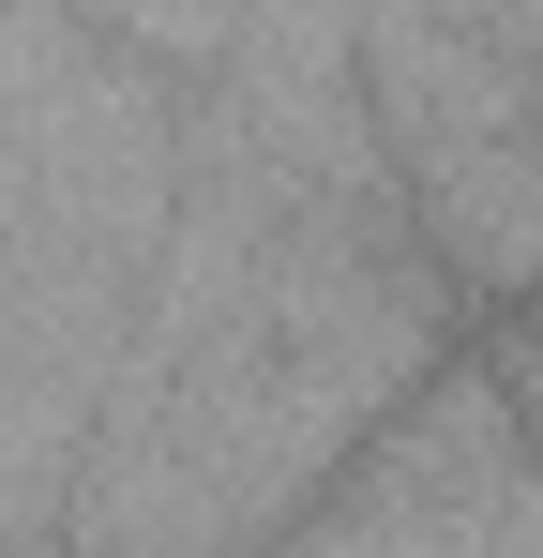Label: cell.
<instances>
[{
	"label": "cell",
	"mask_w": 543,
	"mask_h": 558,
	"mask_svg": "<svg viewBox=\"0 0 543 558\" xmlns=\"http://www.w3.org/2000/svg\"><path fill=\"white\" fill-rule=\"evenodd\" d=\"M468 348H483V377L514 392V423H529V453H543V287H529V302H498Z\"/></svg>",
	"instance_id": "277c9868"
},
{
	"label": "cell",
	"mask_w": 543,
	"mask_h": 558,
	"mask_svg": "<svg viewBox=\"0 0 543 558\" xmlns=\"http://www.w3.org/2000/svg\"><path fill=\"white\" fill-rule=\"evenodd\" d=\"M257 558H543V453L514 423V392L483 377V348H452L362 438V468Z\"/></svg>",
	"instance_id": "3957f363"
},
{
	"label": "cell",
	"mask_w": 543,
	"mask_h": 558,
	"mask_svg": "<svg viewBox=\"0 0 543 558\" xmlns=\"http://www.w3.org/2000/svg\"><path fill=\"white\" fill-rule=\"evenodd\" d=\"M362 31V106L393 196L423 211L438 272L468 287V317L543 287V61L498 0H348Z\"/></svg>",
	"instance_id": "7a4b0ae2"
},
{
	"label": "cell",
	"mask_w": 543,
	"mask_h": 558,
	"mask_svg": "<svg viewBox=\"0 0 543 558\" xmlns=\"http://www.w3.org/2000/svg\"><path fill=\"white\" fill-rule=\"evenodd\" d=\"M468 332L483 317L393 182H287L196 121L136 348L61 498V558H257Z\"/></svg>",
	"instance_id": "6da1fadb"
}]
</instances>
